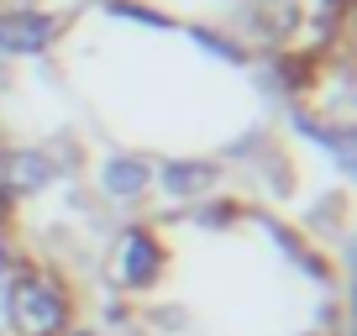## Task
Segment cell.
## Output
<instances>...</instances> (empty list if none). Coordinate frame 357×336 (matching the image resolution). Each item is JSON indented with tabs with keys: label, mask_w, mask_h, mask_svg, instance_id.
Masks as SVG:
<instances>
[{
	"label": "cell",
	"mask_w": 357,
	"mask_h": 336,
	"mask_svg": "<svg viewBox=\"0 0 357 336\" xmlns=\"http://www.w3.org/2000/svg\"><path fill=\"white\" fill-rule=\"evenodd\" d=\"M74 326V289L63 273L11 258L0 273V336H68Z\"/></svg>",
	"instance_id": "6da1fadb"
},
{
	"label": "cell",
	"mask_w": 357,
	"mask_h": 336,
	"mask_svg": "<svg viewBox=\"0 0 357 336\" xmlns=\"http://www.w3.org/2000/svg\"><path fill=\"white\" fill-rule=\"evenodd\" d=\"M168 273V242L158 226L147 221H132L116 231L111 242V279L121 294H153Z\"/></svg>",
	"instance_id": "7a4b0ae2"
},
{
	"label": "cell",
	"mask_w": 357,
	"mask_h": 336,
	"mask_svg": "<svg viewBox=\"0 0 357 336\" xmlns=\"http://www.w3.org/2000/svg\"><path fill=\"white\" fill-rule=\"evenodd\" d=\"M105 11H111V16H126V22H137V26H158V32H163V26H174L163 11H153V6H142V0H105Z\"/></svg>",
	"instance_id": "52a82bcc"
},
{
	"label": "cell",
	"mask_w": 357,
	"mask_h": 336,
	"mask_svg": "<svg viewBox=\"0 0 357 336\" xmlns=\"http://www.w3.org/2000/svg\"><path fill=\"white\" fill-rule=\"evenodd\" d=\"M190 43H195V47H205L211 58H221V63H247V47L236 43V37L215 32V26H190Z\"/></svg>",
	"instance_id": "8992f818"
},
{
	"label": "cell",
	"mask_w": 357,
	"mask_h": 336,
	"mask_svg": "<svg viewBox=\"0 0 357 336\" xmlns=\"http://www.w3.org/2000/svg\"><path fill=\"white\" fill-rule=\"evenodd\" d=\"M68 336H95V331H79V326H74V331H68Z\"/></svg>",
	"instance_id": "ba28073f"
},
{
	"label": "cell",
	"mask_w": 357,
	"mask_h": 336,
	"mask_svg": "<svg viewBox=\"0 0 357 336\" xmlns=\"http://www.w3.org/2000/svg\"><path fill=\"white\" fill-rule=\"evenodd\" d=\"M95 184H100V194L111 205H137L147 190H153V163L137 158V153H111V158H100Z\"/></svg>",
	"instance_id": "5b68a950"
},
{
	"label": "cell",
	"mask_w": 357,
	"mask_h": 336,
	"mask_svg": "<svg viewBox=\"0 0 357 336\" xmlns=\"http://www.w3.org/2000/svg\"><path fill=\"white\" fill-rule=\"evenodd\" d=\"M68 32V16L26 6V11H6L0 16V58H43L58 47V37Z\"/></svg>",
	"instance_id": "3957f363"
},
{
	"label": "cell",
	"mask_w": 357,
	"mask_h": 336,
	"mask_svg": "<svg viewBox=\"0 0 357 336\" xmlns=\"http://www.w3.org/2000/svg\"><path fill=\"white\" fill-rule=\"evenodd\" d=\"M153 184L168 194L174 205H205L211 200V190L221 184V168L211 163V158H168V163L153 168Z\"/></svg>",
	"instance_id": "277c9868"
}]
</instances>
